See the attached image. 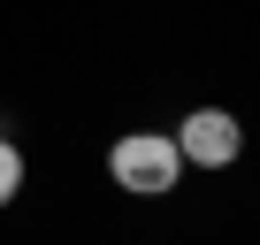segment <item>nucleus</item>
I'll use <instances>...</instances> for the list:
<instances>
[{"label": "nucleus", "instance_id": "f03ea898", "mask_svg": "<svg viewBox=\"0 0 260 245\" xmlns=\"http://www.w3.org/2000/svg\"><path fill=\"white\" fill-rule=\"evenodd\" d=\"M169 138H176V161H184V169H230V161L245 154V122H237L230 107H191Z\"/></svg>", "mask_w": 260, "mask_h": 245}, {"label": "nucleus", "instance_id": "7ed1b4c3", "mask_svg": "<svg viewBox=\"0 0 260 245\" xmlns=\"http://www.w3.org/2000/svg\"><path fill=\"white\" fill-rule=\"evenodd\" d=\"M16 192H23V146H16V138H0V207H8Z\"/></svg>", "mask_w": 260, "mask_h": 245}, {"label": "nucleus", "instance_id": "f257e3e1", "mask_svg": "<svg viewBox=\"0 0 260 245\" xmlns=\"http://www.w3.org/2000/svg\"><path fill=\"white\" fill-rule=\"evenodd\" d=\"M107 176L130 192V199H169L184 184V161H176V138L169 131H122L107 146Z\"/></svg>", "mask_w": 260, "mask_h": 245}]
</instances>
